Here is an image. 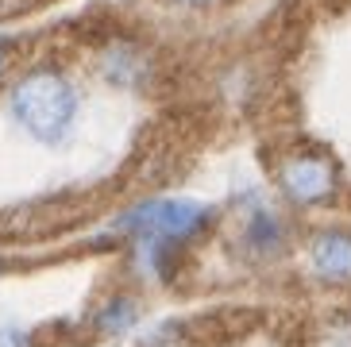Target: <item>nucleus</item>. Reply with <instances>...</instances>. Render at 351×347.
Segmentation results:
<instances>
[{"label":"nucleus","mask_w":351,"mask_h":347,"mask_svg":"<svg viewBox=\"0 0 351 347\" xmlns=\"http://www.w3.org/2000/svg\"><path fill=\"white\" fill-rule=\"evenodd\" d=\"M243 247H247V255L255 259H274L286 251V220L278 213H270V208H251L247 220H243V232H239Z\"/></svg>","instance_id":"5"},{"label":"nucleus","mask_w":351,"mask_h":347,"mask_svg":"<svg viewBox=\"0 0 351 347\" xmlns=\"http://www.w3.org/2000/svg\"><path fill=\"white\" fill-rule=\"evenodd\" d=\"M12 70H16V47L0 35V85L12 77Z\"/></svg>","instance_id":"11"},{"label":"nucleus","mask_w":351,"mask_h":347,"mask_svg":"<svg viewBox=\"0 0 351 347\" xmlns=\"http://www.w3.org/2000/svg\"><path fill=\"white\" fill-rule=\"evenodd\" d=\"M139 347H189V336L182 324H158L147 332Z\"/></svg>","instance_id":"9"},{"label":"nucleus","mask_w":351,"mask_h":347,"mask_svg":"<svg viewBox=\"0 0 351 347\" xmlns=\"http://www.w3.org/2000/svg\"><path fill=\"white\" fill-rule=\"evenodd\" d=\"M93 66L101 73V82L124 93H147L158 77V54L135 35H108L97 47Z\"/></svg>","instance_id":"4"},{"label":"nucleus","mask_w":351,"mask_h":347,"mask_svg":"<svg viewBox=\"0 0 351 347\" xmlns=\"http://www.w3.org/2000/svg\"><path fill=\"white\" fill-rule=\"evenodd\" d=\"M8 112L32 135L35 143L58 147L70 139L77 112H82V93L73 85V77L54 66V62H39L16 73L8 85Z\"/></svg>","instance_id":"1"},{"label":"nucleus","mask_w":351,"mask_h":347,"mask_svg":"<svg viewBox=\"0 0 351 347\" xmlns=\"http://www.w3.org/2000/svg\"><path fill=\"white\" fill-rule=\"evenodd\" d=\"M217 220V213L201 201L189 197H151L116 216V232H124L132 243L147 239V243H174L189 247L197 235H205L208 224Z\"/></svg>","instance_id":"2"},{"label":"nucleus","mask_w":351,"mask_h":347,"mask_svg":"<svg viewBox=\"0 0 351 347\" xmlns=\"http://www.w3.org/2000/svg\"><path fill=\"white\" fill-rule=\"evenodd\" d=\"M274 185L293 208H320L340 193V163L324 147H289L274 163Z\"/></svg>","instance_id":"3"},{"label":"nucleus","mask_w":351,"mask_h":347,"mask_svg":"<svg viewBox=\"0 0 351 347\" xmlns=\"http://www.w3.org/2000/svg\"><path fill=\"white\" fill-rule=\"evenodd\" d=\"M309 263L320 278L343 282L351 278V232H320L309 239Z\"/></svg>","instance_id":"6"},{"label":"nucleus","mask_w":351,"mask_h":347,"mask_svg":"<svg viewBox=\"0 0 351 347\" xmlns=\"http://www.w3.org/2000/svg\"><path fill=\"white\" fill-rule=\"evenodd\" d=\"M309 347H351V313H328L313 328Z\"/></svg>","instance_id":"8"},{"label":"nucleus","mask_w":351,"mask_h":347,"mask_svg":"<svg viewBox=\"0 0 351 347\" xmlns=\"http://www.w3.org/2000/svg\"><path fill=\"white\" fill-rule=\"evenodd\" d=\"M0 347H35V339L23 328H0Z\"/></svg>","instance_id":"10"},{"label":"nucleus","mask_w":351,"mask_h":347,"mask_svg":"<svg viewBox=\"0 0 351 347\" xmlns=\"http://www.w3.org/2000/svg\"><path fill=\"white\" fill-rule=\"evenodd\" d=\"M135 324H139V301H135L132 294L104 297L101 309H97V317H93V328L101 336H124Z\"/></svg>","instance_id":"7"},{"label":"nucleus","mask_w":351,"mask_h":347,"mask_svg":"<svg viewBox=\"0 0 351 347\" xmlns=\"http://www.w3.org/2000/svg\"><path fill=\"white\" fill-rule=\"evenodd\" d=\"M166 4H174V8H182V12H213V8H220L224 0H166Z\"/></svg>","instance_id":"12"}]
</instances>
